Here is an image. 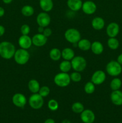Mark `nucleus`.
<instances>
[{
    "instance_id": "obj_24",
    "label": "nucleus",
    "mask_w": 122,
    "mask_h": 123,
    "mask_svg": "<svg viewBox=\"0 0 122 123\" xmlns=\"http://www.w3.org/2000/svg\"><path fill=\"white\" fill-rule=\"evenodd\" d=\"M49 56L53 61H59L62 57V52L57 48H53L49 52Z\"/></svg>"
},
{
    "instance_id": "obj_31",
    "label": "nucleus",
    "mask_w": 122,
    "mask_h": 123,
    "mask_svg": "<svg viewBox=\"0 0 122 123\" xmlns=\"http://www.w3.org/2000/svg\"><path fill=\"white\" fill-rule=\"evenodd\" d=\"M48 108L51 111H56L59 108V103L56 100L51 99L48 102Z\"/></svg>"
},
{
    "instance_id": "obj_33",
    "label": "nucleus",
    "mask_w": 122,
    "mask_h": 123,
    "mask_svg": "<svg viewBox=\"0 0 122 123\" xmlns=\"http://www.w3.org/2000/svg\"><path fill=\"white\" fill-rule=\"evenodd\" d=\"M50 92V90L49 86H43L40 87L39 91L38 93L42 96L43 97H45L49 95Z\"/></svg>"
},
{
    "instance_id": "obj_26",
    "label": "nucleus",
    "mask_w": 122,
    "mask_h": 123,
    "mask_svg": "<svg viewBox=\"0 0 122 123\" xmlns=\"http://www.w3.org/2000/svg\"><path fill=\"white\" fill-rule=\"evenodd\" d=\"M72 68L71 62L70 61L64 60L62 61L59 64V69L62 72L68 73Z\"/></svg>"
},
{
    "instance_id": "obj_18",
    "label": "nucleus",
    "mask_w": 122,
    "mask_h": 123,
    "mask_svg": "<svg viewBox=\"0 0 122 123\" xmlns=\"http://www.w3.org/2000/svg\"><path fill=\"white\" fill-rule=\"evenodd\" d=\"M83 2L81 0H68L67 6L73 12H77L82 7Z\"/></svg>"
},
{
    "instance_id": "obj_42",
    "label": "nucleus",
    "mask_w": 122,
    "mask_h": 123,
    "mask_svg": "<svg viewBox=\"0 0 122 123\" xmlns=\"http://www.w3.org/2000/svg\"><path fill=\"white\" fill-rule=\"evenodd\" d=\"M61 123H71V121H69V120H67V119H65V120H63V121H62Z\"/></svg>"
},
{
    "instance_id": "obj_2",
    "label": "nucleus",
    "mask_w": 122,
    "mask_h": 123,
    "mask_svg": "<svg viewBox=\"0 0 122 123\" xmlns=\"http://www.w3.org/2000/svg\"><path fill=\"white\" fill-rule=\"evenodd\" d=\"M71 78L70 75L68 73L62 72L59 73L54 77V82L57 85L61 88L67 87L70 84Z\"/></svg>"
},
{
    "instance_id": "obj_21",
    "label": "nucleus",
    "mask_w": 122,
    "mask_h": 123,
    "mask_svg": "<svg viewBox=\"0 0 122 123\" xmlns=\"http://www.w3.org/2000/svg\"><path fill=\"white\" fill-rule=\"evenodd\" d=\"M28 88L31 92L32 94L38 93L40 88V85L38 81L36 79H31L28 82Z\"/></svg>"
},
{
    "instance_id": "obj_15",
    "label": "nucleus",
    "mask_w": 122,
    "mask_h": 123,
    "mask_svg": "<svg viewBox=\"0 0 122 123\" xmlns=\"http://www.w3.org/2000/svg\"><path fill=\"white\" fill-rule=\"evenodd\" d=\"M119 30V25L117 23L111 22L106 27V34L110 37H115L118 35Z\"/></svg>"
},
{
    "instance_id": "obj_3",
    "label": "nucleus",
    "mask_w": 122,
    "mask_h": 123,
    "mask_svg": "<svg viewBox=\"0 0 122 123\" xmlns=\"http://www.w3.org/2000/svg\"><path fill=\"white\" fill-rule=\"evenodd\" d=\"M30 54L26 49H20L16 50L14 55V61L19 65H25L28 62Z\"/></svg>"
},
{
    "instance_id": "obj_19",
    "label": "nucleus",
    "mask_w": 122,
    "mask_h": 123,
    "mask_svg": "<svg viewBox=\"0 0 122 123\" xmlns=\"http://www.w3.org/2000/svg\"><path fill=\"white\" fill-rule=\"evenodd\" d=\"M91 50L95 55H100L104 52V46L101 42L94 41L91 44Z\"/></svg>"
},
{
    "instance_id": "obj_9",
    "label": "nucleus",
    "mask_w": 122,
    "mask_h": 123,
    "mask_svg": "<svg viewBox=\"0 0 122 123\" xmlns=\"http://www.w3.org/2000/svg\"><path fill=\"white\" fill-rule=\"evenodd\" d=\"M12 102L16 107L23 108L25 106L27 103L26 97L23 94L16 93L12 97Z\"/></svg>"
},
{
    "instance_id": "obj_11",
    "label": "nucleus",
    "mask_w": 122,
    "mask_h": 123,
    "mask_svg": "<svg viewBox=\"0 0 122 123\" xmlns=\"http://www.w3.org/2000/svg\"><path fill=\"white\" fill-rule=\"evenodd\" d=\"M81 9L84 13L87 15H91L95 13L97 9V6L93 1L89 0L83 2Z\"/></svg>"
},
{
    "instance_id": "obj_1",
    "label": "nucleus",
    "mask_w": 122,
    "mask_h": 123,
    "mask_svg": "<svg viewBox=\"0 0 122 123\" xmlns=\"http://www.w3.org/2000/svg\"><path fill=\"white\" fill-rule=\"evenodd\" d=\"M14 44L10 42H2L0 43V56L6 60H10L14 57L16 52Z\"/></svg>"
},
{
    "instance_id": "obj_32",
    "label": "nucleus",
    "mask_w": 122,
    "mask_h": 123,
    "mask_svg": "<svg viewBox=\"0 0 122 123\" xmlns=\"http://www.w3.org/2000/svg\"><path fill=\"white\" fill-rule=\"evenodd\" d=\"M70 78L71 81L74 82H79L81 80L82 77L80 74V72L75 71L70 74Z\"/></svg>"
},
{
    "instance_id": "obj_39",
    "label": "nucleus",
    "mask_w": 122,
    "mask_h": 123,
    "mask_svg": "<svg viewBox=\"0 0 122 123\" xmlns=\"http://www.w3.org/2000/svg\"><path fill=\"white\" fill-rule=\"evenodd\" d=\"M44 123H55V121L53 119L49 118L47 119V120L44 121Z\"/></svg>"
},
{
    "instance_id": "obj_34",
    "label": "nucleus",
    "mask_w": 122,
    "mask_h": 123,
    "mask_svg": "<svg viewBox=\"0 0 122 123\" xmlns=\"http://www.w3.org/2000/svg\"><path fill=\"white\" fill-rule=\"evenodd\" d=\"M31 31L30 26L27 24H23L20 28V32L22 35H28Z\"/></svg>"
},
{
    "instance_id": "obj_8",
    "label": "nucleus",
    "mask_w": 122,
    "mask_h": 123,
    "mask_svg": "<svg viewBox=\"0 0 122 123\" xmlns=\"http://www.w3.org/2000/svg\"><path fill=\"white\" fill-rule=\"evenodd\" d=\"M51 22V18L47 12H41L37 16V23L39 26L47 27Z\"/></svg>"
},
{
    "instance_id": "obj_16",
    "label": "nucleus",
    "mask_w": 122,
    "mask_h": 123,
    "mask_svg": "<svg viewBox=\"0 0 122 123\" xmlns=\"http://www.w3.org/2000/svg\"><path fill=\"white\" fill-rule=\"evenodd\" d=\"M111 100L116 106L122 105V92L120 90L113 91L110 96Z\"/></svg>"
},
{
    "instance_id": "obj_38",
    "label": "nucleus",
    "mask_w": 122,
    "mask_h": 123,
    "mask_svg": "<svg viewBox=\"0 0 122 123\" xmlns=\"http://www.w3.org/2000/svg\"><path fill=\"white\" fill-rule=\"evenodd\" d=\"M5 14V10L2 7H0V18L3 16Z\"/></svg>"
},
{
    "instance_id": "obj_7",
    "label": "nucleus",
    "mask_w": 122,
    "mask_h": 123,
    "mask_svg": "<svg viewBox=\"0 0 122 123\" xmlns=\"http://www.w3.org/2000/svg\"><path fill=\"white\" fill-rule=\"evenodd\" d=\"M28 103L31 108L33 109H39L44 105V99L38 93L32 94L29 97Z\"/></svg>"
},
{
    "instance_id": "obj_28",
    "label": "nucleus",
    "mask_w": 122,
    "mask_h": 123,
    "mask_svg": "<svg viewBox=\"0 0 122 123\" xmlns=\"http://www.w3.org/2000/svg\"><path fill=\"white\" fill-rule=\"evenodd\" d=\"M71 109L72 111L75 114H81L84 110V107L82 103L77 102H75L72 105Z\"/></svg>"
},
{
    "instance_id": "obj_13",
    "label": "nucleus",
    "mask_w": 122,
    "mask_h": 123,
    "mask_svg": "<svg viewBox=\"0 0 122 123\" xmlns=\"http://www.w3.org/2000/svg\"><path fill=\"white\" fill-rule=\"evenodd\" d=\"M32 44L37 47H42L45 45L47 42V37L43 34L38 33L35 34L32 38Z\"/></svg>"
},
{
    "instance_id": "obj_36",
    "label": "nucleus",
    "mask_w": 122,
    "mask_h": 123,
    "mask_svg": "<svg viewBox=\"0 0 122 123\" xmlns=\"http://www.w3.org/2000/svg\"><path fill=\"white\" fill-rule=\"evenodd\" d=\"M5 28L2 25H0V37L3 36L5 33Z\"/></svg>"
},
{
    "instance_id": "obj_17",
    "label": "nucleus",
    "mask_w": 122,
    "mask_h": 123,
    "mask_svg": "<svg viewBox=\"0 0 122 123\" xmlns=\"http://www.w3.org/2000/svg\"><path fill=\"white\" fill-rule=\"evenodd\" d=\"M105 26V20L101 17H95L92 20V26L95 30H102Z\"/></svg>"
},
{
    "instance_id": "obj_20",
    "label": "nucleus",
    "mask_w": 122,
    "mask_h": 123,
    "mask_svg": "<svg viewBox=\"0 0 122 123\" xmlns=\"http://www.w3.org/2000/svg\"><path fill=\"white\" fill-rule=\"evenodd\" d=\"M39 7L44 12H49L53 8L52 0H39Z\"/></svg>"
},
{
    "instance_id": "obj_12",
    "label": "nucleus",
    "mask_w": 122,
    "mask_h": 123,
    "mask_svg": "<svg viewBox=\"0 0 122 123\" xmlns=\"http://www.w3.org/2000/svg\"><path fill=\"white\" fill-rule=\"evenodd\" d=\"M80 118L84 123H93L95 120V115L90 109H84L81 113Z\"/></svg>"
},
{
    "instance_id": "obj_14",
    "label": "nucleus",
    "mask_w": 122,
    "mask_h": 123,
    "mask_svg": "<svg viewBox=\"0 0 122 123\" xmlns=\"http://www.w3.org/2000/svg\"><path fill=\"white\" fill-rule=\"evenodd\" d=\"M18 43L20 48L27 50L32 46V38H31L28 35H22L18 40Z\"/></svg>"
},
{
    "instance_id": "obj_41",
    "label": "nucleus",
    "mask_w": 122,
    "mask_h": 123,
    "mask_svg": "<svg viewBox=\"0 0 122 123\" xmlns=\"http://www.w3.org/2000/svg\"><path fill=\"white\" fill-rule=\"evenodd\" d=\"M13 1V0H2V2L6 4H9Z\"/></svg>"
},
{
    "instance_id": "obj_23",
    "label": "nucleus",
    "mask_w": 122,
    "mask_h": 123,
    "mask_svg": "<svg viewBox=\"0 0 122 123\" xmlns=\"http://www.w3.org/2000/svg\"><path fill=\"white\" fill-rule=\"evenodd\" d=\"M91 44L90 41L88 39H80L78 42V48L83 51H87L90 49Z\"/></svg>"
},
{
    "instance_id": "obj_25",
    "label": "nucleus",
    "mask_w": 122,
    "mask_h": 123,
    "mask_svg": "<svg viewBox=\"0 0 122 123\" xmlns=\"http://www.w3.org/2000/svg\"><path fill=\"white\" fill-rule=\"evenodd\" d=\"M21 13L24 16L30 17L34 13V8L30 5H25L22 8Z\"/></svg>"
},
{
    "instance_id": "obj_40",
    "label": "nucleus",
    "mask_w": 122,
    "mask_h": 123,
    "mask_svg": "<svg viewBox=\"0 0 122 123\" xmlns=\"http://www.w3.org/2000/svg\"><path fill=\"white\" fill-rule=\"evenodd\" d=\"M44 27H42V26H39L38 28V31L39 33H42L43 34V31H44Z\"/></svg>"
},
{
    "instance_id": "obj_35",
    "label": "nucleus",
    "mask_w": 122,
    "mask_h": 123,
    "mask_svg": "<svg viewBox=\"0 0 122 123\" xmlns=\"http://www.w3.org/2000/svg\"><path fill=\"white\" fill-rule=\"evenodd\" d=\"M43 34L46 37H49L52 34V30H51V29H50V28L47 27L45 28H44Z\"/></svg>"
},
{
    "instance_id": "obj_22",
    "label": "nucleus",
    "mask_w": 122,
    "mask_h": 123,
    "mask_svg": "<svg viewBox=\"0 0 122 123\" xmlns=\"http://www.w3.org/2000/svg\"><path fill=\"white\" fill-rule=\"evenodd\" d=\"M62 52V57L64 60L71 61L75 56V52L70 48H66L61 51Z\"/></svg>"
},
{
    "instance_id": "obj_10",
    "label": "nucleus",
    "mask_w": 122,
    "mask_h": 123,
    "mask_svg": "<svg viewBox=\"0 0 122 123\" xmlns=\"http://www.w3.org/2000/svg\"><path fill=\"white\" fill-rule=\"evenodd\" d=\"M106 79V74L104 71L101 70H96L93 73L91 78V81L95 85H101Z\"/></svg>"
},
{
    "instance_id": "obj_27",
    "label": "nucleus",
    "mask_w": 122,
    "mask_h": 123,
    "mask_svg": "<svg viewBox=\"0 0 122 123\" xmlns=\"http://www.w3.org/2000/svg\"><path fill=\"white\" fill-rule=\"evenodd\" d=\"M107 44L109 48L112 50H116L119 46V42L115 37H110L107 41Z\"/></svg>"
},
{
    "instance_id": "obj_29",
    "label": "nucleus",
    "mask_w": 122,
    "mask_h": 123,
    "mask_svg": "<svg viewBox=\"0 0 122 123\" xmlns=\"http://www.w3.org/2000/svg\"><path fill=\"white\" fill-rule=\"evenodd\" d=\"M122 80L119 78H116L111 80L110 83V88L113 91L118 90L122 86Z\"/></svg>"
},
{
    "instance_id": "obj_37",
    "label": "nucleus",
    "mask_w": 122,
    "mask_h": 123,
    "mask_svg": "<svg viewBox=\"0 0 122 123\" xmlns=\"http://www.w3.org/2000/svg\"><path fill=\"white\" fill-rule=\"evenodd\" d=\"M117 61L120 64L122 65V54H120V55L118 56Z\"/></svg>"
},
{
    "instance_id": "obj_5",
    "label": "nucleus",
    "mask_w": 122,
    "mask_h": 123,
    "mask_svg": "<svg viewBox=\"0 0 122 123\" xmlns=\"http://www.w3.org/2000/svg\"><path fill=\"white\" fill-rule=\"evenodd\" d=\"M71 62L72 68L75 72H83L87 66V61L86 59L81 56H75Z\"/></svg>"
},
{
    "instance_id": "obj_30",
    "label": "nucleus",
    "mask_w": 122,
    "mask_h": 123,
    "mask_svg": "<svg viewBox=\"0 0 122 123\" xmlns=\"http://www.w3.org/2000/svg\"><path fill=\"white\" fill-rule=\"evenodd\" d=\"M84 90V92L87 94H93L95 91V85L92 81L87 82L85 84Z\"/></svg>"
},
{
    "instance_id": "obj_4",
    "label": "nucleus",
    "mask_w": 122,
    "mask_h": 123,
    "mask_svg": "<svg viewBox=\"0 0 122 123\" xmlns=\"http://www.w3.org/2000/svg\"><path fill=\"white\" fill-rule=\"evenodd\" d=\"M65 38L69 43L74 44L78 43L81 39V34L80 31L75 28H69L65 32Z\"/></svg>"
},
{
    "instance_id": "obj_6",
    "label": "nucleus",
    "mask_w": 122,
    "mask_h": 123,
    "mask_svg": "<svg viewBox=\"0 0 122 123\" xmlns=\"http://www.w3.org/2000/svg\"><path fill=\"white\" fill-rule=\"evenodd\" d=\"M106 71L109 75L116 77L122 73V67L117 61H111L106 65Z\"/></svg>"
}]
</instances>
